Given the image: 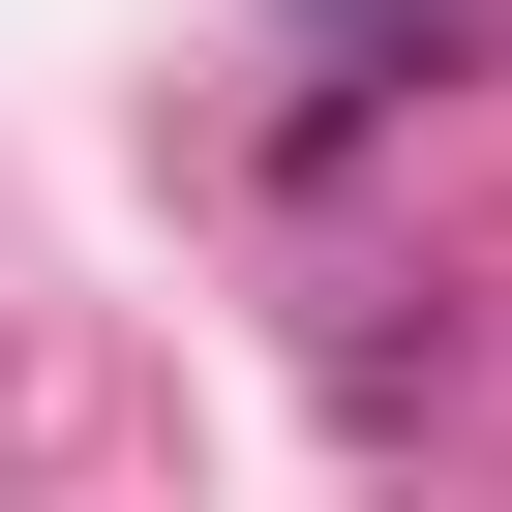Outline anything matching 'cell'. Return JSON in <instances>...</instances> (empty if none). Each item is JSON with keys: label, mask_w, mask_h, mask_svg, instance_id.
Wrapping results in <instances>:
<instances>
[{"label": "cell", "mask_w": 512, "mask_h": 512, "mask_svg": "<svg viewBox=\"0 0 512 512\" xmlns=\"http://www.w3.org/2000/svg\"><path fill=\"white\" fill-rule=\"evenodd\" d=\"M482 61V0H302V151L362 121V91H452Z\"/></svg>", "instance_id": "1"}]
</instances>
